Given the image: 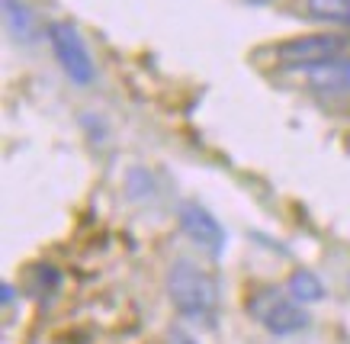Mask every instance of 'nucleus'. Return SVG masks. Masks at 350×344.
<instances>
[{
  "instance_id": "1",
  "label": "nucleus",
  "mask_w": 350,
  "mask_h": 344,
  "mask_svg": "<svg viewBox=\"0 0 350 344\" xmlns=\"http://www.w3.org/2000/svg\"><path fill=\"white\" fill-rule=\"evenodd\" d=\"M164 290H167L174 312L187 322L213 325V319L219 315V280L206 267H200L196 261H174L167 267V277H164Z\"/></svg>"
},
{
  "instance_id": "2",
  "label": "nucleus",
  "mask_w": 350,
  "mask_h": 344,
  "mask_svg": "<svg viewBox=\"0 0 350 344\" xmlns=\"http://www.w3.org/2000/svg\"><path fill=\"white\" fill-rule=\"evenodd\" d=\"M247 315L254 319L260 328H267L276 338H286V334H299L306 332L312 315L306 312L302 302H296L286 290H276V287H264V290H254L244 302Z\"/></svg>"
},
{
  "instance_id": "3",
  "label": "nucleus",
  "mask_w": 350,
  "mask_h": 344,
  "mask_svg": "<svg viewBox=\"0 0 350 344\" xmlns=\"http://www.w3.org/2000/svg\"><path fill=\"white\" fill-rule=\"evenodd\" d=\"M350 52V36L340 33H312V36H293L273 49L276 65L293 68V71H308V68L338 62Z\"/></svg>"
},
{
  "instance_id": "4",
  "label": "nucleus",
  "mask_w": 350,
  "mask_h": 344,
  "mask_svg": "<svg viewBox=\"0 0 350 344\" xmlns=\"http://www.w3.org/2000/svg\"><path fill=\"white\" fill-rule=\"evenodd\" d=\"M49 42H52V52L58 58V65L68 77H71V84L77 87H90L96 81V65L94 58H90V49H87L84 36L77 33V26H71L68 20H55L49 23Z\"/></svg>"
},
{
  "instance_id": "5",
  "label": "nucleus",
  "mask_w": 350,
  "mask_h": 344,
  "mask_svg": "<svg viewBox=\"0 0 350 344\" xmlns=\"http://www.w3.org/2000/svg\"><path fill=\"white\" fill-rule=\"evenodd\" d=\"M177 222H180L183 235L190 238L193 245H200L206 254L219 258V254L225 251V228L206 206L193 203V200L180 203V209H177Z\"/></svg>"
},
{
  "instance_id": "6",
  "label": "nucleus",
  "mask_w": 350,
  "mask_h": 344,
  "mask_svg": "<svg viewBox=\"0 0 350 344\" xmlns=\"http://www.w3.org/2000/svg\"><path fill=\"white\" fill-rule=\"evenodd\" d=\"M308 87L315 90H328V94H344L350 90V58H338V62H328V65L308 68L306 71Z\"/></svg>"
},
{
  "instance_id": "7",
  "label": "nucleus",
  "mask_w": 350,
  "mask_h": 344,
  "mask_svg": "<svg viewBox=\"0 0 350 344\" xmlns=\"http://www.w3.org/2000/svg\"><path fill=\"white\" fill-rule=\"evenodd\" d=\"M3 26H7L10 39H16V42H36L39 39L36 13L23 0H3Z\"/></svg>"
},
{
  "instance_id": "8",
  "label": "nucleus",
  "mask_w": 350,
  "mask_h": 344,
  "mask_svg": "<svg viewBox=\"0 0 350 344\" xmlns=\"http://www.w3.org/2000/svg\"><path fill=\"white\" fill-rule=\"evenodd\" d=\"M283 290H286L296 302H302V306H312V302L325 300V283L306 267L293 270V274L286 277V287H283Z\"/></svg>"
},
{
  "instance_id": "9",
  "label": "nucleus",
  "mask_w": 350,
  "mask_h": 344,
  "mask_svg": "<svg viewBox=\"0 0 350 344\" xmlns=\"http://www.w3.org/2000/svg\"><path fill=\"white\" fill-rule=\"evenodd\" d=\"M306 10L312 20L350 29V0H306Z\"/></svg>"
},
{
  "instance_id": "10",
  "label": "nucleus",
  "mask_w": 350,
  "mask_h": 344,
  "mask_svg": "<svg viewBox=\"0 0 350 344\" xmlns=\"http://www.w3.org/2000/svg\"><path fill=\"white\" fill-rule=\"evenodd\" d=\"M167 344H200L193 334H187L183 328H174V332L167 334Z\"/></svg>"
},
{
  "instance_id": "11",
  "label": "nucleus",
  "mask_w": 350,
  "mask_h": 344,
  "mask_svg": "<svg viewBox=\"0 0 350 344\" xmlns=\"http://www.w3.org/2000/svg\"><path fill=\"white\" fill-rule=\"evenodd\" d=\"M0 300L7 302V306L13 302V287H10V283H3V287H0Z\"/></svg>"
},
{
  "instance_id": "12",
  "label": "nucleus",
  "mask_w": 350,
  "mask_h": 344,
  "mask_svg": "<svg viewBox=\"0 0 350 344\" xmlns=\"http://www.w3.org/2000/svg\"><path fill=\"white\" fill-rule=\"evenodd\" d=\"M347 287H350V274H347Z\"/></svg>"
}]
</instances>
